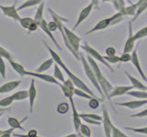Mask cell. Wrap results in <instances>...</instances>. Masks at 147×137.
I'll return each instance as SVG.
<instances>
[{
    "mask_svg": "<svg viewBox=\"0 0 147 137\" xmlns=\"http://www.w3.org/2000/svg\"><path fill=\"white\" fill-rule=\"evenodd\" d=\"M43 43H44V45H45V47L47 48V49L49 50V52H50V54H51V56H52V58H53V61H54L55 63H57L58 65L60 66V68H62L63 70L64 71H65V73L68 75V78H69V79H71V80L74 82V84H75V86L76 87V88H79V89H81V90H85V91H86L87 93H89L90 95L93 96V97H96V95L94 94V92L88 88V87H87V86L86 85L85 82L83 81L81 79H79V78H78L76 75L74 74V73L67 68V66L63 63V59H62L61 57H60L59 55H58V53L55 52L52 48H50V46H49L47 43H46V42H44V41H43Z\"/></svg>",
    "mask_w": 147,
    "mask_h": 137,
    "instance_id": "cell-1",
    "label": "cell"
},
{
    "mask_svg": "<svg viewBox=\"0 0 147 137\" xmlns=\"http://www.w3.org/2000/svg\"><path fill=\"white\" fill-rule=\"evenodd\" d=\"M86 59L87 61H88V63L90 64L91 68H93V70L95 72V75H96V80H98V83L101 87V90H102L103 93H104V96L105 97H109V94L110 91L112 90L113 89V86L111 85V83L106 79V78L104 77V75L102 74V72H101L100 68L98 67V65L96 64V62L94 61V59L92 58L91 56H89V55H87L86 57Z\"/></svg>",
    "mask_w": 147,
    "mask_h": 137,
    "instance_id": "cell-2",
    "label": "cell"
},
{
    "mask_svg": "<svg viewBox=\"0 0 147 137\" xmlns=\"http://www.w3.org/2000/svg\"><path fill=\"white\" fill-rule=\"evenodd\" d=\"M63 31L64 34L66 37V40L64 41V44L67 47V49L70 50L71 53L74 55L76 59L80 61V56H79V49H80V42H81V39L76 35L72 30L63 25Z\"/></svg>",
    "mask_w": 147,
    "mask_h": 137,
    "instance_id": "cell-3",
    "label": "cell"
},
{
    "mask_svg": "<svg viewBox=\"0 0 147 137\" xmlns=\"http://www.w3.org/2000/svg\"><path fill=\"white\" fill-rule=\"evenodd\" d=\"M79 56H80V61L82 62V65H83V68H84V70H85V73H86V77L88 78V80L91 81V83L93 84L95 86V88L98 90V91L100 93V95L102 96V97L104 98L105 96H104V93H103V91L102 90H101V87L98 83V80H96V75H95V72L93 70V68H91L90 66V64L88 63V61H87V59H86V58L83 56V54L79 52Z\"/></svg>",
    "mask_w": 147,
    "mask_h": 137,
    "instance_id": "cell-4",
    "label": "cell"
},
{
    "mask_svg": "<svg viewBox=\"0 0 147 137\" xmlns=\"http://www.w3.org/2000/svg\"><path fill=\"white\" fill-rule=\"evenodd\" d=\"M81 48L87 53V55H89V56H91L94 59H96V61H98L101 62L102 64H104V65H105V66H107L110 70L113 71V68H111V66L109 65V63L104 59V57L102 56V55H101L98 51H96V50L95 49L92 48L91 46H89L86 42L84 45H83Z\"/></svg>",
    "mask_w": 147,
    "mask_h": 137,
    "instance_id": "cell-5",
    "label": "cell"
},
{
    "mask_svg": "<svg viewBox=\"0 0 147 137\" xmlns=\"http://www.w3.org/2000/svg\"><path fill=\"white\" fill-rule=\"evenodd\" d=\"M16 3L17 2L15 1V3H14L12 6H2V5H0V9H1L3 14L6 17H11L16 21H20L21 17L16 7Z\"/></svg>",
    "mask_w": 147,
    "mask_h": 137,
    "instance_id": "cell-6",
    "label": "cell"
},
{
    "mask_svg": "<svg viewBox=\"0 0 147 137\" xmlns=\"http://www.w3.org/2000/svg\"><path fill=\"white\" fill-rule=\"evenodd\" d=\"M102 122H103V128H104V132H105V136L106 137H109L111 136V128L113 123L111 122L110 120L109 114L107 111V108H106L104 105L102 106Z\"/></svg>",
    "mask_w": 147,
    "mask_h": 137,
    "instance_id": "cell-7",
    "label": "cell"
},
{
    "mask_svg": "<svg viewBox=\"0 0 147 137\" xmlns=\"http://www.w3.org/2000/svg\"><path fill=\"white\" fill-rule=\"evenodd\" d=\"M128 29H129V35H128V39H127L125 45H124V48H123V53H131L132 50L134 49L135 39L133 38L131 21L128 23Z\"/></svg>",
    "mask_w": 147,
    "mask_h": 137,
    "instance_id": "cell-8",
    "label": "cell"
},
{
    "mask_svg": "<svg viewBox=\"0 0 147 137\" xmlns=\"http://www.w3.org/2000/svg\"><path fill=\"white\" fill-rule=\"evenodd\" d=\"M131 62L133 64V66H134V67L136 68L137 71L139 72L140 76L142 77V79L144 80L145 82H147V77L145 76V74L144 73V70H142V68L141 67V64H140L139 57H138V52H137V49H134L132 50Z\"/></svg>",
    "mask_w": 147,
    "mask_h": 137,
    "instance_id": "cell-9",
    "label": "cell"
},
{
    "mask_svg": "<svg viewBox=\"0 0 147 137\" xmlns=\"http://www.w3.org/2000/svg\"><path fill=\"white\" fill-rule=\"evenodd\" d=\"M70 100V104H71V108H72V115H73V122H74V127H75V130L76 132H79V127L81 125V117L78 113L77 110L76 108V105H75V102H74V99H69Z\"/></svg>",
    "mask_w": 147,
    "mask_h": 137,
    "instance_id": "cell-10",
    "label": "cell"
},
{
    "mask_svg": "<svg viewBox=\"0 0 147 137\" xmlns=\"http://www.w3.org/2000/svg\"><path fill=\"white\" fill-rule=\"evenodd\" d=\"M27 76H32V77H36L39 78V79L42 80L46 82H49V83H53V84H57L59 85L60 83L58 80L55 79V78L52 75H48V74H44V73H40V72H36V71H28Z\"/></svg>",
    "mask_w": 147,
    "mask_h": 137,
    "instance_id": "cell-11",
    "label": "cell"
},
{
    "mask_svg": "<svg viewBox=\"0 0 147 137\" xmlns=\"http://www.w3.org/2000/svg\"><path fill=\"white\" fill-rule=\"evenodd\" d=\"M115 104L119 105V106L127 107L129 109H137L144 106V104H147V99H140V100H130V102H116Z\"/></svg>",
    "mask_w": 147,
    "mask_h": 137,
    "instance_id": "cell-12",
    "label": "cell"
},
{
    "mask_svg": "<svg viewBox=\"0 0 147 137\" xmlns=\"http://www.w3.org/2000/svg\"><path fill=\"white\" fill-rule=\"evenodd\" d=\"M93 8H94L93 5H92V3H90V4L88 5V6H86L85 8H83V9H82V11L80 12L79 16H78L77 20H76V25L74 26V27H73V29H76V27H77L78 26H79L83 21L86 19L87 17L89 16V14L91 13L92 9H93Z\"/></svg>",
    "mask_w": 147,
    "mask_h": 137,
    "instance_id": "cell-13",
    "label": "cell"
},
{
    "mask_svg": "<svg viewBox=\"0 0 147 137\" xmlns=\"http://www.w3.org/2000/svg\"><path fill=\"white\" fill-rule=\"evenodd\" d=\"M39 27H40V29L42 30V31L44 32V33L49 37V38L51 39V40H52L53 42L54 43V45L57 47V49H58L59 50H62V48L59 46L58 42H57L56 39H55V38L53 37V32L49 29V27H48V23L46 22V20L44 19V18H42V19L40 20V22L39 23Z\"/></svg>",
    "mask_w": 147,
    "mask_h": 137,
    "instance_id": "cell-14",
    "label": "cell"
},
{
    "mask_svg": "<svg viewBox=\"0 0 147 137\" xmlns=\"http://www.w3.org/2000/svg\"><path fill=\"white\" fill-rule=\"evenodd\" d=\"M133 89L132 86H118V87H113L112 90L110 91L109 94V97L108 100H110L113 97H116V96H121L126 94L129 90H131Z\"/></svg>",
    "mask_w": 147,
    "mask_h": 137,
    "instance_id": "cell-15",
    "label": "cell"
},
{
    "mask_svg": "<svg viewBox=\"0 0 147 137\" xmlns=\"http://www.w3.org/2000/svg\"><path fill=\"white\" fill-rule=\"evenodd\" d=\"M29 100H30V112L32 113L33 112V106H34V102L37 97V89L35 86V80L32 79L30 81V89H29Z\"/></svg>",
    "mask_w": 147,
    "mask_h": 137,
    "instance_id": "cell-16",
    "label": "cell"
},
{
    "mask_svg": "<svg viewBox=\"0 0 147 137\" xmlns=\"http://www.w3.org/2000/svg\"><path fill=\"white\" fill-rule=\"evenodd\" d=\"M20 83H21L20 80H12L1 85L0 86V94L7 93L9 91H12L13 90H16L20 85Z\"/></svg>",
    "mask_w": 147,
    "mask_h": 137,
    "instance_id": "cell-17",
    "label": "cell"
},
{
    "mask_svg": "<svg viewBox=\"0 0 147 137\" xmlns=\"http://www.w3.org/2000/svg\"><path fill=\"white\" fill-rule=\"evenodd\" d=\"M109 26H110V17L105 18V19L98 22L96 24V26L94 27H92L89 31H87L86 34L88 35V34L93 33V32H95V31H98V30H101V29H106V27H108Z\"/></svg>",
    "mask_w": 147,
    "mask_h": 137,
    "instance_id": "cell-18",
    "label": "cell"
},
{
    "mask_svg": "<svg viewBox=\"0 0 147 137\" xmlns=\"http://www.w3.org/2000/svg\"><path fill=\"white\" fill-rule=\"evenodd\" d=\"M125 74H126L128 79L130 80V81L131 82V86L133 87V88H135L137 90H147V86H145L142 82H141L139 80H137L136 78L131 76L130 73L127 72V71H125Z\"/></svg>",
    "mask_w": 147,
    "mask_h": 137,
    "instance_id": "cell-19",
    "label": "cell"
},
{
    "mask_svg": "<svg viewBox=\"0 0 147 137\" xmlns=\"http://www.w3.org/2000/svg\"><path fill=\"white\" fill-rule=\"evenodd\" d=\"M136 4H137V10H136L135 15L132 17L131 22L135 21L137 18L147 9V0H139Z\"/></svg>",
    "mask_w": 147,
    "mask_h": 137,
    "instance_id": "cell-20",
    "label": "cell"
},
{
    "mask_svg": "<svg viewBox=\"0 0 147 137\" xmlns=\"http://www.w3.org/2000/svg\"><path fill=\"white\" fill-rule=\"evenodd\" d=\"M28 119V116H26L25 118H23L22 120H18L17 118L15 117H12V116H9L7 118V123L9 125H10V127H13L15 128V129H20V130H24V128H23L21 126V123L23 122H25L26 120Z\"/></svg>",
    "mask_w": 147,
    "mask_h": 137,
    "instance_id": "cell-21",
    "label": "cell"
},
{
    "mask_svg": "<svg viewBox=\"0 0 147 137\" xmlns=\"http://www.w3.org/2000/svg\"><path fill=\"white\" fill-rule=\"evenodd\" d=\"M9 62V64L11 65V67H12V68L14 70H15L18 75H20V76H27V74H28V70H26V68L23 67L21 64H20V63H18V62H16V61H14L13 59L12 61H8Z\"/></svg>",
    "mask_w": 147,
    "mask_h": 137,
    "instance_id": "cell-22",
    "label": "cell"
},
{
    "mask_svg": "<svg viewBox=\"0 0 147 137\" xmlns=\"http://www.w3.org/2000/svg\"><path fill=\"white\" fill-rule=\"evenodd\" d=\"M42 1L43 0H26V1H24V3H22L17 9H18V11H20V10H22V9H25L28 7L39 6Z\"/></svg>",
    "mask_w": 147,
    "mask_h": 137,
    "instance_id": "cell-23",
    "label": "cell"
},
{
    "mask_svg": "<svg viewBox=\"0 0 147 137\" xmlns=\"http://www.w3.org/2000/svg\"><path fill=\"white\" fill-rule=\"evenodd\" d=\"M53 58H51L49 59H47V61H45L44 62H42L40 65V67L37 68V70H35L36 72H40V73H42V72H45L46 70H48L49 68L53 66Z\"/></svg>",
    "mask_w": 147,
    "mask_h": 137,
    "instance_id": "cell-24",
    "label": "cell"
},
{
    "mask_svg": "<svg viewBox=\"0 0 147 137\" xmlns=\"http://www.w3.org/2000/svg\"><path fill=\"white\" fill-rule=\"evenodd\" d=\"M132 97H136L138 99H147V90H129L126 93Z\"/></svg>",
    "mask_w": 147,
    "mask_h": 137,
    "instance_id": "cell-25",
    "label": "cell"
},
{
    "mask_svg": "<svg viewBox=\"0 0 147 137\" xmlns=\"http://www.w3.org/2000/svg\"><path fill=\"white\" fill-rule=\"evenodd\" d=\"M12 98L14 100H25L29 98V91L28 90H20V91H17V92L13 93L12 95Z\"/></svg>",
    "mask_w": 147,
    "mask_h": 137,
    "instance_id": "cell-26",
    "label": "cell"
},
{
    "mask_svg": "<svg viewBox=\"0 0 147 137\" xmlns=\"http://www.w3.org/2000/svg\"><path fill=\"white\" fill-rule=\"evenodd\" d=\"M137 10V4H130L129 7H125L124 10L122 11V14L124 16H134Z\"/></svg>",
    "mask_w": 147,
    "mask_h": 137,
    "instance_id": "cell-27",
    "label": "cell"
},
{
    "mask_svg": "<svg viewBox=\"0 0 147 137\" xmlns=\"http://www.w3.org/2000/svg\"><path fill=\"white\" fill-rule=\"evenodd\" d=\"M43 8H44V2L42 1L39 5V7H38V9H37V11L35 13V16H34V19L38 22V24L43 18Z\"/></svg>",
    "mask_w": 147,
    "mask_h": 137,
    "instance_id": "cell-28",
    "label": "cell"
},
{
    "mask_svg": "<svg viewBox=\"0 0 147 137\" xmlns=\"http://www.w3.org/2000/svg\"><path fill=\"white\" fill-rule=\"evenodd\" d=\"M53 77L59 81H64V78H63V72L60 70V66L58 65L57 63L54 64V70H53Z\"/></svg>",
    "mask_w": 147,
    "mask_h": 137,
    "instance_id": "cell-29",
    "label": "cell"
},
{
    "mask_svg": "<svg viewBox=\"0 0 147 137\" xmlns=\"http://www.w3.org/2000/svg\"><path fill=\"white\" fill-rule=\"evenodd\" d=\"M74 94L78 96V97H81V98H85V99H92V98H95L93 97L92 95H90L89 93H87L86 91L83 90L79 88H75V90H74Z\"/></svg>",
    "mask_w": 147,
    "mask_h": 137,
    "instance_id": "cell-30",
    "label": "cell"
},
{
    "mask_svg": "<svg viewBox=\"0 0 147 137\" xmlns=\"http://www.w3.org/2000/svg\"><path fill=\"white\" fill-rule=\"evenodd\" d=\"M125 17L122 14V12L118 11L117 14H115L112 17H110V25H115L118 24L119 22H121V20H123V17Z\"/></svg>",
    "mask_w": 147,
    "mask_h": 137,
    "instance_id": "cell-31",
    "label": "cell"
},
{
    "mask_svg": "<svg viewBox=\"0 0 147 137\" xmlns=\"http://www.w3.org/2000/svg\"><path fill=\"white\" fill-rule=\"evenodd\" d=\"M35 21L34 18H30V17H21L20 23L22 27H24L26 29H29V27H30V25Z\"/></svg>",
    "mask_w": 147,
    "mask_h": 137,
    "instance_id": "cell-32",
    "label": "cell"
},
{
    "mask_svg": "<svg viewBox=\"0 0 147 137\" xmlns=\"http://www.w3.org/2000/svg\"><path fill=\"white\" fill-rule=\"evenodd\" d=\"M79 132L81 134L82 136H86V137H90L91 136L90 128L86 124H84V123H81V125L79 127Z\"/></svg>",
    "mask_w": 147,
    "mask_h": 137,
    "instance_id": "cell-33",
    "label": "cell"
},
{
    "mask_svg": "<svg viewBox=\"0 0 147 137\" xmlns=\"http://www.w3.org/2000/svg\"><path fill=\"white\" fill-rule=\"evenodd\" d=\"M144 37H147V26L142 27L140 30H138L135 34H133V38H134L135 40L137 39H141Z\"/></svg>",
    "mask_w": 147,
    "mask_h": 137,
    "instance_id": "cell-34",
    "label": "cell"
},
{
    "mask_svg": "<svg viewBox=\"0 0 147 137\" xmlns=\"http://www.w3.org/2000/svg\"><path fill=\"white\" fill-rule=\"evenodd\" d=\"M112 3L114 7L118 11L122 12L124 10V8H125V2H124V0H112Z\"/></svg>",
    "mask_w": 147,
    "mask_h": 137,
    "instance_id": "cell-35",
    "label": "cell"
},
{
    "mask_svg": "<svg viewBox=\"0 0 147 137\" xmlns=\"http://www.w3.org/2000/svg\"><path fill=\"white\" fill-rule=\"evenodd\" d=\"M59 86L61 87V89H62L63 92V94H64L65 97H67L68 99H72L73 98V96L75 95V94H74V90H70L69 88H67V87H65L63 84H61V83L59 84Z\"/></svg>",
    "mask_w": 147,
    "mask_h": 137,
    "instance_id": "cell-36",
    "label": "cell"
},
{
    "mask_svg": "<svg viewBox=\"0 0 147 137\" xmlns=\"http://www.w3.org/2000/svg\"><path fill=\"white\" fill-rule=\"evenodd\" d=\"M0 57H2L4 59H7V61H12L13 59V57H12V55L11 53L8 51V50H7L6 49H4L3 47H1L0 46Z\"/></svg>",
    "mask_w": 147,
    "mask_h": 137,
    "instance_id": "cell-37",
    "label": "cell"
},
{
    "mask_svg": "<svg viewBox=\"0 0 147 137\" xmlns=\"http://www.w3.org/2000/svg\"><path fill=\"white\" fill-rule=\"evenodd\" d=\"M14 100L12 98V96H8L2 100H0V106L1 107H9L13 103Z\"/></svg>",
    "mask_w": 147,
    "mask_h": 137,
    "instance_id": "cell-38",
    "label": "cell"
},
{
    "mask_svg": "<svg viewBox=\"0 0 147 137\" xmlns=\"http://www.w3.org/2000/svg\"><path fill=\"white\" fill-rule=\"evenodd\" d=\"M69 111V104L67 102L60 103L57 107V112L61 114H65Z\"/></svg>",
    "mask_w": 147,
    "mask_h": 137,
    "instance_id": "cell-39",
    "label": "cell"
},
{
    "mask_svg": "<svg viewBox=\"0 0 147 137\" xmlns=\"http://www.w3.org/2000/svg\"><path fill=\"white\" fill-rule=\"evenodd\" d=\"M111 136L113 137H126V134L122 132L121 130L117 128L115 125H112L111 128Z\"/></svg>",
    "mask_w": 147,
    "mask_h": 137,
    "instance_id": "cell-40",
    "label": "cell"
},
{
    "mask_svg": "<svg viewBox=\"0 0 147 137\" xmlns=\"http://www.w3.org/2000/svg\"><path fill=\"white\" fill-rule=\"evenodd\" d=\"M103 57L109 63L121 62V58H119V56H116V55H112V56H108V55H106V56H103Z\"/></svg>",
    "mask_w": 147,
    "mask_h": 137,
    "instance_id": "cell-41",
    "label": "cell"
},
{
    "mask_svg": "<svg viewBox=\"0 0 147 137\" xmlns=\"http://www.w3.org/2000/svg\"><path fill=\"white\" fill-rule=\"evenodd\" d=\"M126 130H130L134 132H138V134H142L147 135V126L146 127H142V128H132V127H125Z\"/></svg>",
    "mask_w": 147,
    "mask_h": 137,
    "instance_id": "cell-42",
    "label": "cell"
},
{
    "mask_svg": "<svg viewBox=\"0 0 147 137\" xmlns=\"http://www.w3.org/2000/svg\"><path fill=\"white\" fill-rule=\"evenodd\" d=\"M80 117H87V118H91L94 119L96 121H102V116H99L98 114H94V113H79Z\"/></svg>",
    "mask_w": 147,
    "mask_h": 137,
    "instance_id": "cell-43",
    "label": "cell"
},
{
    "mask_svg": "<svg viewBox=\"0 0 147 137\" xmlns=\"http://www.w3.org/2000/svg\"><path fill=\"white\" fill-rule=\"evenodd\" d=\"M0 74L3 79L6 78V63L4 61V58L0 57Z\"/></svg>",
    "mask_w": 147,
    "mask_h": 137,
    "instance_id": "cell-44",
    "label": "cell"
},
{
    "mask_svg": "<svg viewBox=\"0 0 147 137\" xmlns=\"http://www.w3.org/2000/svg\"><path fill=\"white\" fill-rule=\"evenodd\" d=\"M99 100L96 99V97L95 98H92L89 100V107L91 109H96L99 107Z\"/></svg>",
    "mask_w": 147,
    "mask_h": 137,
    "instance_id": "cell-45",
    "label": "cell"
},
{
    "mask_svg": "<svg viewBox=\"0 0 147 137\" xmlns=\"http://www.w3.org/2000/svg\"><path fill=\"white\" fill-rule=\"evenodd\" d=\"M81 120H84L86 122H88L90 124H95V125H100V121H96L94 119L91 118H87V117H81Z\"/></svg>",
    "mask_w": 147,
    "mask_h": 137,
    "instance_id": "cell-46",
    "label": "cell"
},
{
    "mask_svg": "<svg viewBox=\"0 0 147 137\" xmlns=\"http://www.w3.org/2000/svg\"><path fill=\"white\" fill-rule=\"evenodd\" d=\"M121 58V62H129L131 61V54L130 53H122L121 56L119 57Z\"/></svg>",
    "mask_w": 147,
    "mask_h": 137,
    "instance_id": "cell-47",
    "label": "cell"
},
{
    "mask_svg": "<svg viewBox=\"0 0 147 137\" xmlns=\"http://www.w3.org/2000/svg\"><path fill=\"white\" fill-rule=\"evenodd\" d=\"M14 130H15V128L10 127L7 130L2 131V134H1V135H0V137H10L12 135V134H13Z\"/></svg>",
    "mask_w": 147,
    "mask_h": 137,
    "instance_id": "cell-48",
    "label": "cell"
},
{
    "mask_svg": "<svg viewBox=\"0 0 147 137\" xmlns=\"http://www.w3.org/2000/svg\"><path fill=\"white\" fill-rule=\"evenodd\" d=\"M63 84L67 87V88H69L70 90H75V84H74V82L71 80V79H69L68 78V80H64V81L63 82Z\"/></svg>",
    "mask_w": 147,
    "mask_h": 137,
    "instance_id": "cell-49",
    "label": "cell"
},
{
    "mask_svg": "<svg viewBox=\"0 0 147 137\" xmlns=\"http://www.w3.org/2000/svg\"><path fill=\"white\" fill-rule=\"evenodd\" d=\"M146 116H147V109L144 110V111H142V112H137L135 114H131V117L133 118H144Z\"/></svg>",
    "mask_w": 147,
    "mask_h": 137,
    "instance_id": "cell-50",
    "label": "cell"
},
{
    "mask_svg": "<svg viewBox=\"0 0 147 137\" xmlns=\"http://www.w3.org/2000/svg\"><path fill=\"white\" fill-rule=\"evenodd\" d=\"M48 27H49V29L52 31V32H53V31H55L56 29H58V27H57L56 22L53 21V20L48 23Z\"/></svg>",
    "mask_w": 147,
    "mask_h": 137,
    "instance_id": "cell-51",
    "label": "cell"
},
{
    "mask_svg": "<svg viewBox=\"0 0 147 137\" xmlns=\"http://www.w3.org/2000/svg\"><path fill=\"white\" fill-rule=\"evenodd\" d=\"M106 54L108 55V56H112V55H116V49L112 47H109L106 49Z\"/></svg>",
    "mask_w": 147,
    "mask_h": 137,
    "instance_id": "cell-52",
    "label": "cell"
},
{
    "mask_svg": "<svg viewBox=\"0 0 147 137\" xmlns=\"http://www.w3.org/2000/svg\"><path fill=\"white\" fill-rule=\"evenodd\" d=\"M37 135H38V132H37L36 130H31V131H30L29 132H28V136L36 137Z\"/></svg>",
    "mask_w": 147,
    "mask_h": 137,
    "instance_id": "cell-53",
    "label": "cell"
},
{
    "mask_svg": "<svg viewBox=\"0 0 147 137\" xmlns=\"http://www.w3.org/2000/svg\"><path fill=\"white\" fill-rule=\"evenodd\" d=\"M91 3L92 5H93V7L96 9H98L99 7H98V5H99V0H91Z\"/></svg>",
    "mask_w": 147,
    "mask_h": 137,
    "instance_id": "cell-54",
    "label": "cell"
},
{
    "mask_svg": "<svg viewBox=\"0 0 147 137\" xmlns=\"http://www.w3.org/2000/svg\"><path fill=\"white\" fill-rule=\"evenodd\" d=\"M10 111V107H1L0 106V112H6Z\"/></svg>",
    "mask_w": 147,
    "mask_h": 137,
    "instance_id": "cell-55",
    "label": "cell"
},
{
    "mask_svg": "<svg viewBox=\"0 0 147 137\" xmlns=\"http://www.w3.org/2000/svg\"><path fill=\"white\" fill-rule=\"evenodd\" d=\"M81 134H68L66 135V137H77V136H80Z\"/></svg>",
    "mask_w": 147,
    "mask_h": 137,
    "instance_id": "cell-56",
    "label": "cell"
},
{
    "mask_svg": "<svg viewBox=\"0 0 147 137\" xmlns=\"http://www.w3.org/2000/svg\"><path fill=\"white\" fill-rule=\"evenodd\" d=\"M102 2H112V0H102Z\"/></svg>",
    "mask_w": 147,
    "mask_h": 137,
    "instance_id": "cell-57",
    "label": "cell"
},
{
    "mask_svg": "<svg viewBox=\"0 0 147 137\" xmlns=\"http://www.w3.org/2000/svg\"><path fill=\"white\" fill-rule=\"evenodd\" d=\"M126 1H127V2H129L130 4H131V0H126Z\"/></svg>",
    "mask_w": 147,
    "mask_h": 137,
    "instance_id": "cell-58",
    "label": "cell"
},
{
    "mask_svg": "<svg viewBox=\"0 0 147 137\" xmlns=\"http://www.w3.org/2000/svg\"><path fill=\"white\" fill-rule=\"evenodd\" d=\"M5 112H0V117H1L2 115H3V114H4Z\"/></svg>",
    "mask_w": 147,
    "mask_h": 137,
    "instance_id": "cell-59",
    "label": "cell"
},
{
    "mask_svg": "<svg viewBox=\"0 0 147 137\" xmlns=\"http://www.w3.org/2000/svg\"><path fill=\"white\" fill-rule=\"evenodd\" d=\"M1 134H2V131H1V130H0V135H1Z\"/></svg>",
    "mask_w": 147,
    "mask_h": 137,
    "instance_id": "cell-60",
    "label": "cell"
},
{
    "mask_svg": "<svg viewBox=\"0 0 147 137\" xmlns=\"http://www.w3.org/2000/svg\"><path fill=\"white\" fill-rule=\"evenodd\" d=\"M16 2H17V0H16Z\"/></svg>",
    "mask_w": 147,
    "mask_h": 137,
    "instance_id": "cell-61",
    "label": "cell"
}]
</instances>
